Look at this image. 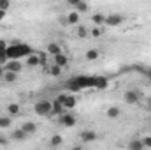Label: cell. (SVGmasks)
Segmentation results:
<instances>
[{"label": "cell", "instance_id": "7a4b0ae2", "mask_svg": "<svg viewBox=\"0 0 151 150\" xmlns=\"http://www.w3.org/2000/svg\"><path fill=\"white\" fill-rule=\"evenodd\" d=\"M34 111L37 113L39 117H47V115H53V103L47 101V99H40L35 103L34 106Z\"/></svg>", "mask_w": 151, "mask_h": 150}, {"label": "cell", "instance_id": "5b68a950", "mask_svg": "<svg viewBox=\"0 0 151 150\" xmlns=\"http://www.w3.org/2000/svg\"><path fill=\"white\" fill-rule=\"evenodd\" d=\"M79 138H81V141H84V143H91V141H97L99 134H97L95 131H91V129H86V131H81Z\"/></svg>", "mask_w": 151, "mask_h": 150}, {"label": "cell", "instance_id": "277c9868", "mask_svg": "<svg viewBox=\"0 0 151 150\" xmlns=\"http://www.w3.org/2000/svg\"><path fill=\"white\" fill-rule=\"evenodd\" d=\"M125 21V18L121 16V14H106V27H118V25H121Z\"/></svg>", "mask_w": 151, "mask_h": 150}, {"label": "cell", "instance_id": "484cf974", "mask_svg": "<svg viewBox=\"0 0 151 150\" xmlns=\"http://www.w3.org/2000/svg\"><path fill=\"white\" fill-rule=\"evenodd\" d=\"M16 79H18V74L9 73V71H5V73H4V81H5V83H14Z\"/></svg>", "mask_w": 151, "mask_h": 150}, {"label": "cell", "instance_id": "4316f807", "mask_svg": "<svg viewBox=\"0 0 151 150\" xmlns=\"http://www.w3.org/2000/svg\"><path fill=\"white\" fill-rule=\"evenodd\" d=\"M104 32H106V28H104V27H95V28H91V30H90V36H93V37H100Z\"/></svg>", "mask_w": 151, "mask_h": 150}, {"label": "cell", "instance_id": "e0dca14e", "mask_svg": "<svg viewBox=\"0 0 151 150\" xmlns=\"http://www.w3.org/2000/svg\"><path fill=\"white\" fill-rule=\"evenodd\" d=\"M27 66L28 67H37V66H40V55L39 53H32L27 58Z\"/></svg>", "mask_w": 151, "mask_h": 150}, {"label": "cell", "instance_id": "cb8c5ba5", "mask_svg": "<svg viewBox=\"0 0 151 150\" xmlns=\"http://www.w3.org/2000/svg\"><path fill=\"white\" fill-rule=\"evenodd\" d=\"M84 57H86V60H91V62H93V60H97V58L100 57V51L91 48V50H88V51H86V55H84Z\"/></svg>", "mask_w": 151, "mask_h": 150}, {"label": "cell", "instance_id": "603a6c76", "mask_svg": "<svg viewBox=\"0 0 151 150\" xmlns=\"http://www.w3.org/2000/svg\"><path fill=\"white\" fill-rule=\"evenodd\" d=\"M67 25H79V14L76 11L67 14Z\"/></svg>", "mask_w": 151, "mask_h": 150}, {"label": "cell", "instance_id": "8fae6325", "mask_svg": "<svg viewBox=\"0 0 151 150\" xmlns=\"http://www.w3.org/2000/svg\"><path fill=\"white\" fill-rule=\"evenodd\" d=\"M27 138H28V136L21 131V127H19V129H14V131L11 133V140H12V141H18V143H23Z\"/></svg>", "mask_w": 151, "mask_h": 150}, {"label": "cell", "instance_id": "836d02e7", "mask_svg": "<svg viewBox=\"0 0 151 150\" xmlns=\"http://www.w3.org/2000/svg\"><path fill=\"white\" fill-rule=\"evenodd\" d=\"M72 150H83V147L81 145H76V147H72Z\"/></svg>", "mask_w": 151, "mask_h": 150}, {"label": "cell", "instance_id": "1f68e13d", "mask_svg": "<svg viewBox=\"0 0 151 150\" xmlns=\"http://www.w3.org/2000/svg\"><path fill=\"white\" fill-rule=\"evenodd\" d=\"M5 51H7V44H5V41L0 39V53H5Z\"/></svg>", "mask_w": 151, "mask_h": 150}, {"label": "cell", "instance_id": "2e32d148", "mask_svg": "<svg viewBox=\"0 0 151 150\" xmlns=\"http://www.w3.org/2000/svg\"><path fill=\"white\" fill-rule=\"evenodd\" d=\"M21 131H23L27 136H30V134H34V133L37 131V125H35L34 122H25V124L21 125Z\"/></svg>", "mask_w": 151, "mask_h": 150}, {"label": "cell", "instance_id": "d590c367", "mask_svg": "<svg viewBox=\"0 0 151 150\" xmlns=\"http://www.w3.org/2000/svg\"><path fill=\"white\" fill-rule=\"evenodd\" d=\"M148 108H150V111H151V99H148Z\"/></svg>", "mask_w": 151, "mask_h": 150}, {"label": "cell", "instance_id": "30bf717a", "mask_svg": "<svg viewBox=\"0 0 151 150\" xmlns=\"http://www.w3.org/2000/svg\"><path fill=\"white\" fill-rule=\"evenodd\" d=\"M53 60H55V66H58V67H67V64H69V57L62 51L60 55H56V57H53Z\"/></svg>", "mask_w": 151, "mask_h": 150}, {"label": "cell", "instance_id": "ac0fdd59", "mask_svg": "<svg viewBox=\"0 0 151 150\" xmlns=\"http://www.w3.org/2000/svg\"><path fill=\"white\" fill-rule=\"evenodd\" d=\"M63 113H67L65 111V108H63V104H62L60 101L55 99V101H53V115H60V117H62Z\"/></svg>", "mask_w": 151, "mask_h": 150}, {"label": "cell", "instance_id": "6da1fadb", "mask_svg": "<svg viewBox=\"0 0 151 150\" xmlns=\"http://www.w3.org/2000/svg\"><path fill=\"white\" fill-rule=\"evenodd\" d=\"M32 53H35V51H34V48H32V46H28L27 42H12L11 46H7V51H5V55H7V58H9V60H21V58H28Z\"/></svg>", "mask_w": 151, "mask_h": 150}, {"label": "cell", "instance_id": "d6a6232c", "mask_svg": "<svg viewBox=\"0 0 151 150\" xmlns=\"http://www.w3.org/2000/svg\"><path fill=\"white\" fill-rule=\"evenodd\" d=\"M4 18H5V11H0V21H2Z\"/></svg>", "mask_w": 151, "mask_h": 150}, {"label": "cell", "instance_id": "f1b7e54d", "mask_svg": "<svg viewBox=\"0 0 151 150\" xmlns=\"http://www.w3.org/2000/svg\"><path fill=\"white\" fill-rule=\"evenodd\" d=\"M9 7H11V2L9 0H0V11H5L7 12Z\"/></svg>", "mask_w": 151, "mask_h": 150}, {"label": "cell", "instance_id": "d4e9b609", "mask_svg": "<svg viewBox=\"0 0 151 150\" xmlns=\"http://www.w3.org/2000/svg\"><path fill=\"white\" fill-rule=\"evenodd\" d=\"M107 87V78L95 76V88H106Z\"/></svg>", "mask_w": 151, "mask_h": 150}, {"label": "cell", "instance_id": "4dcf8cb0", "mask_svg": "<svg viewBox=\"0 0 151 150\" xmlns=\"http://www.w3.org/2000/svg\"><path fill=\"white\" fill-rule=\"evenodd\" d=\"M9 145V141H7V138L4 136V134H0V147H7Z\"/></svg>", "mask_w": 151, "mask_h": 150}, {"label": "cell", "instance_id": "d6986e66", "mask_svg": "<svg viewBox=\"0 0 151 150\" xmlns=\"http://www.w3.org/2000/svg\"><path fill=\"white\" fill-rule=\"evenodd\" d=\"M106 115H107V118H111V120H114V118H118V117L121 115V110H119L118 106H111V108H107V111H106Z\"/></svg>", "mask_w": 151, "mask_h": 150}, {"label": "cell", "instance_id": "8992f818", "mask_svg": "<svg viewBox=\"0 0 151 150\" xmlns=\"http://www.w3.org/2000/svg\"><path fill=\"white\" fill-rule=\"evenodd\" d=\"M62 104H63L65 111H67V110H74L76 104H77V99H76V95H69V94H63V101H62Z\"/></svg>", "mask_w": 151, "mask_h": 150}, {"label": "cell", "instance_id": "7c38bea8", "mask_svg": "<svg viewBox=\"0 0 151 150\" xmlns=\"http://www.w3.org/2000/svg\"><path fill=\"white\" fill-rule=\"evenodd\" d=\"M91 21L95 27H106V14H102V12L91 14Z\"/></svg>", "mask_w": 151, "mask_h": 150}, {"label": "cell", "instance_id": "ba28073f", "mask_svg": "<svg viewBox=\"0 0 151 150\" xmlns=\"http://www.w3.org/2000/svg\"><path fill=\"white\" fill-rule=\"evenodd\" d=\"M60 124H62L63 127H74L76 125V117L72 113H63V115L60 117Z\"/></svg>", "mask_w": 151, "mask_h": 150}, {"label": "cell", "instance_id": "44dd1931", "mask_svg": "<svg viewBox=\"0 0 151 150\" xmlns=\"http://www.w3.org/2000/svg\"><path fill=\"white\" fill-rule=\"evenodd\" d=\"M76 34H77V37H79V39H84V37H88V36H90V28H86L84 25H77Z\"/></svg>", "mask_w": 151, "mask_h": 150}, {"label": "cell", "instance_id": "9a60e30c", "mask_svg": "<svg viewBox=\"0 0 151 150\" xmlns=\"http://www.w3.org/2000/svg\"><path fill=\"white\" fill-rule=\"evenodd\" d=\"M127 150H144L142 140H137V138L130 140V141H128V145H127Z\"/></svg>", "mask_w": 151, "mask_h": 150}, {"label": "cell", "instance_id": "f546056e", "mask_svg": "<svg viewBox=\"0 0 151 150\" xmlns=\"http://www.w3.org/2000/svg\"><path fill=\"white\" fill-rule=\"evenodd\" d=\"M142 145H144L146 149H151V136H144V138H142Z\"/></svg>", "mask_w": 151, "mask_h": 150}, {"label": "cell", "instance_id": "83f0119b", "mask_svg": "<svg viewBox=\"0 0 151 150\" xmlns=\"http://www.w3.org/2000/svg\"><path fill=\"white\" fill-rule=\"evenodd\" d=\"M47 73H49L51 76H55V78H56V76L62 74V67H58V66H53V67H49V69H47Z\"/></svg>", "mask_w": 151, "mask_h": 150}, {"label": "cell", "instance_id": "3957f363", "mask_svg": "<svg viewBox=\"0 0 151 150\" xmlns=\"http://www.w3.org/2000/svg\"><path fill=\"white\" fill-rule=\"evenodd\" d=\"M4 71L14 73V74H19V73L23 71V64H21V60H9V62L4 66Z\"/></svg>", "mask_w": 151, "mask_h": 150}, {"label": "cell", "instance_id": "ffe728a7", "mask_svg": "<svg viewBox=\"0 0 151 150\" xmlns=\"http://www.w3.org/2000/svg\"><path fill=\"white\" fill-rule=\"evenodd\" d=\"M62 143H63L62 134H55V136H51V140H49V147H51V149H56V147H60Z\"/></svg>", "mask_w": 151, "mask_h": 150}, {"label": "cell", "instance_id": "5bb4252c", "mask_svg": "<svg viewBox=\"0 0 151 150\" xmlns=\"http://www.w3.org/2000/svg\"><path fill=\"white\" fill-rule=\"evenodd\" d=\"M7 113H9L11 118H12V117H19V115H21V106L16 104V103H11V104L7 106Z\"/></svg>", "mask_w": 151, "mask_h": 150}, {"label": "cell", "instance_id": "52a82bcc", "mask_svg": "<svg viewBox=\"0 0 151 150\" xmlns=\"http://www.w3.org/2000/svg\"><path fill=\"white\" fill-rule=\"evenodd\" d=\"M69 5H72V7H74L77 14H79V12H88V11H90V5H88L86 2H81V0H70V2H69Z\"/></svg>", "mask_w": 151, "mask_h": 150}, {"label": "cell", "instance_id": "4fadbf2b", "mask_svg": "<svg viewBox=\"0 0 151 150\" xmlns=\"http://www.w3.org/2000/svg\"><path fill=\"white\" fill-rule=\"evenodd\" d=\"M46 51H47L51 57H56V55H60V53H62V48H60V44H58V42H49V44H47V48H46Z\"/></svg>", "mask_w": 151, "mask_h": 150}, {"label": "cell", "instance_id": "7402d4cb", "mask_svg": "<svg viewBox=\"0 0 151 150\" xmlns=\"http://www.w3.org/2000/svg\"><path fill=\"white\" fill-rule=\"evenodd\" d=\"M11 125H12V118H11L9 115L0 117V129H9Z\"/></svg>", "mask_w": 151, "mask_h": 150}, {"label": "cell", "instance_id": "9c48e42d", "mask_svg": "<svg viewBox=\"0 0 151 150\" xmlns=\"http://www.w3.org/2000/svg\"><path fill=\"white\" fill-rule=\"evenodd\" d=\"M123 101H125L127 104H137V103H139V94L134 92V90H127V92L123 94Z\"/></svg>", "mask_w": 151, "mask_h": 150}, {"label": "cell", "instance_id": "e575fe53", "mask_svg": "<svg viewBox=\"0 0 151 150\" xmlns=\"http://www.w3.org/2000/svg\"><path fill=\"white\" fill-rule=\"evenodd\" d=\"M4 73H5V71H4V67L0 66V78H4Z\"/></svg>", "mask_w": 151, "mask_h": 150}]
</instances>
